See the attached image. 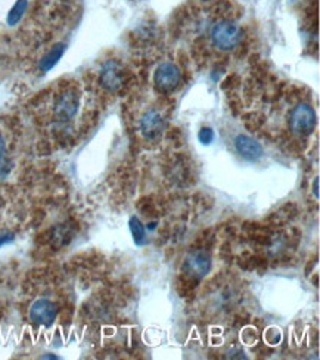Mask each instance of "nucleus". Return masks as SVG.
Here are the masks:
<instances>
[{"mask_svg": "<svg viewBox=\"0 0 320 360\" xmlns=\"http://www.w3.org/2000/svg\"><path fill=\"white\" fill-rule=\"evenodd\" d=\"M181 71L173 63H162L154 72L155 89L161 94H173L180 86Z\"/></svg>", "mask_w": 320, "mask_h": 360, "instance_id": "nucleus-5", "label": "nucleus"}, {"mask_svg": "<svg viewBox=\"0 0 320 360\" xmlns=\"http://www.w3.org/2000/svg\"><path fill=\"white\" fill-rule=\"evenodd\" d=\"M148 229H149V231H154V229H155V223H151V226H149Z\"/></svg>", "mask_w": 320, "mask_h": 360, "instance_id": "nucleus-18", "label": "nucleus"}, {"mask_svg": "<svg viewBox=\"0 0 320 360\" xmlns=\"http://www.w3.org/2000/svg\"><path fill=\"white\" fill-rule=\"evenodd\" d=\"M242 28L232 20H220L211 28L210 39L212 46L222 52H231L242 41Z\"/></svg>", "mask_w": 320, "mask_h": 360, "instance_id": "nucleus-1", "label": "nucleus"}, {"mask_svg": "<svg viewBox=\"0 0 320 360\" xmlns=\"http://www.w3.org/2000/svg\"><path fill=\"white\" fill-rule=\"evenodd\" d=\"M141 133L146 141H157L165 130V120L157 110H148L141 118Z\"/></svg>", "mask_w": 320, "mask_h": 360, "instance_id": "nucleus-8", "label": "nucleus"}, {"mask_svg": "<svg viewBox=\"0 0 320 360\" xmlns=\"http://www.w3.org/2000/svg\"><path fill=\"white\" fill-rule=\"evenodd\" d=\"M198 141L203 145H211L212 141H215V131L210 127H203L200 133H198Z\"/></svg>", "mask_w": 320, "mask_h": 360, "instance_id": "nucleus-14", "label": "nucleus"}, {"mask_svg": "<svg viewBox=\"0 0 320 360\" xmlns=\"http://www.w3.org/2000/svg\"><path fill=\"white\" fill-rule=\"evenodd\" d=\"M64 52H65V44H64V43L55 44V46L41 58V61H40V70H41L43 72L51 71V70L59 63V59L63 58Z\"/></svg>", "mask_w": 320, "mask_h": 360, "instance_id": "nucleus-10", "label": "nucleus"}, {"mask_svg": "<svg viewBox=\"0 0 320 360\" xmlns=\"http://www.w3.org/2000/svg\"><path fill=\"white\" fill-rule=\"evenodd\" d=\"M211 266L212 260L210 254L204 250H196L186 257L185 263H183V270L193 279H203L210 274Z\"/></svg>", "mask_w": 320, "mask_h": 360, "instance_id": "nucleus-6", "label": "nucleus"}, {"mask_svg": "<svg viewBox=\"0 0 320 360\" xmlns=\"http://www.w3.org/2000/svg\"><path fill=\"white\" fill-rule=\"evenodd\" d=\"M316 112L309 103H298L289 117V127L297 136H309L316 127Z\"/></svg>", "mask_w": 320, "mask_h": 360, "instance_id": "nucleus-4", "label": "nucleus"}, {"mask_svg": "<svg viewBox=\"0 0 320 360\" xmlns=\"http://www.w3.org/2000/svg\"><path fill=\"white\" fill-rule=\"evenodd\" d=\"M80 108V95L77 90L67 89L58 96L53 105V115L58 123H68L77 115Z\"/></svg>", "mask_w": 320, "mask_h": 360, "instance_id": "nucleus-3", "label": "nucleus"}, {"mask_svg": "<svg viewBox=\"0 0 320 360\" xmlns=\"http://www.w3.org/2000/svg\"><path fill=\"white\" fill-rule=\"evenodd\" d=\"M58 316V309L56 306L48 298H39L30 307V319L33 323L51 328Z\"/></svg>", "mask_w": 320, "mask_h": 360, "instance_id": "nucleus-7", "label": "nucleus"}, {"mask_svg": "<svg viewBox=\"0 0 320 360\" xmlns=\"http://www.w3.org/2000/svg\"><path fill=\"white\" fill-rule=\"evenodd\" d=\"M27 5H28L27 0H18V2L12 6V9L8 13V24L9 25H15L21 21L23 15L27 9Z\"/></svg>", "mask_w": 320, "mask_h": 360, "instance_id": "nucleus-13", "label": "nucleus"}, {"mask_svg": "<svg viewBox=\"0 0 320 360\" xmlns=\"http://www.w3.org/2000/svg\"><path fill=\"white\" fill-rule=\"evenodd\" d=\"M129 228H130L134 244L139 245V247L145 245L146 244V229L142 224V221L139 220V217L132 216L129 219Z\"/></svg>", "mask_w": 320, "mask_h": 360, "instance_id": "nucleus-11", "label": "nucleus"}, {"mask_svg": "<svg viewBox=\"0 0 320 360\" xmlns=\"http://www.w3.org/2000/svg\"><path fill=\"white\" fill-rule=\"evenodd\" d=\"M126 83V70L115 59L106 61L99 71V84L108 94H117Z\"/></svg>", "mask_w": 320, "mask_h": 360, "instance_id": "nucleus-2", "label": "nucleus"}, {"mask_svg": "<svg viewBox=\"0 0 320 360\" xmlns=\"http://www.w3.org/2000/svg\"><path fill=\"white\" fill-rule=\"evenodd\" d=\"M12 170V161L8 157V151H6V143L2 134H0V180H4L9 176Z\"/></svg>", "mask_w": 320, "mask_h": 360, "instance_id": "nucleus-12", "label": "nucleus"}, {"mask_svg": "<svg viewBox=\"0 0 320 360\" xmlns=\"http://www.w3.org/2000/svg\"><path fill=\"white\" fill-rule=\"evenodd\" d=\"M43 359H55V360H56V359H59V357H58V356H53V354H44Z\"/></svg>", "mask_w": 320, "mask_h": 360, "instance_id": "nucleus-17", "label": "nucleus"}, {"mask_svg": "<svg viewBox=\"0 0 320 360\" xmlns=\"http://www.w3.org/2000/svg\"><path fill=\"white\" fill-rule=\"evenodd\" d=\"M15 239V235L12 232H6V233H2L0 235V247H4L6 244H11Z\"/></svg>", "mask_w": 320, "mask_h": 360, "instance_id": "nucleus-15", "label": "nucleus"}, {"mask_svg": "<svg viewBox=\"0 0 320 360\" xmlns=\"http://www.w3.org/2000/svg\"><path fill=\"white\" fill-rule=\"evenodd\" d=\"M319 182H320V179L316 177L314 182H313V195H314L316 200H319Z\"/></svg>", "mask_w": 320, "mask_h": 360, "instance_id": "nucleus-16", "label": "nucleus"}, {"mask_svg": "<svg viewBox=\"0 0 320 360\" xmlns=\"http://www.w3.org/2000/svg\"><path fill=\"white\" fill-rule=\"evenodd\" d=\"M235 149L243 160L250 162H257L264 155L262 143L257 142L251 136H247V134H239V136L235 138Z\"/></svg>", "mask_w": 320, "mask_h": 360, "instance_id": "nucleus-9", "label": "nucleus"}]
</instances>
